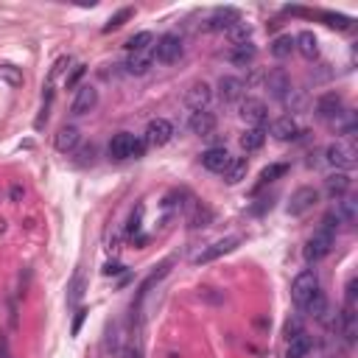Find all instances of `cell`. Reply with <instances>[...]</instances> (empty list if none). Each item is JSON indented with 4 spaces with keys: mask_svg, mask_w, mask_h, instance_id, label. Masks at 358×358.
Listing matches in <instances>:
<instances>
[{
    "mask_svg": "<svg viewBox=\"0 0 358 358\" xmlns=\"http://www.w3.org/2000/svg\"><path fill=\"white\" fill-rule=\"evenodd\" d=\"M224 34H227V39H229V45H232V48H235V45H243V42H252V31H249V25H246L243 20L232 22Z\"/></svg>",
    "mask_w": 358,
    "mask_h": 358,
    "instance_id": "26",
    "label": "cell"
},
{
    "mask_svg": "<svg viewBox=\"0 0 358 358\" xmlns=\"http://www.w3.org/2000/svg\"><path fill=\"white\" fill-rule=\"evenodd\" d=\"M78 157H81V162H84V165H87V162H92V157H95V145L81 148V151H78Z\"/></svg>",
    "mask_w": 358,
    "mask_h": 358,
    "instance_id": "40",
    "label": "cell"
},
{
    "mask_svg": "<svg viewBox=\"0 0 358 358\" xmlns=\"http://www.w3.org/2000/svg\"><path fill=\"white\" fill-rule=\"evenodd\" d=\"M255 56H257V48H255L252 42L235 45V48H229V53H227V59H229L232 64H238V67H249V64L255 62Z\"/></svg>",
    "mask_w": 358,
    "mask_h": 358,
    "instance_id": "24",
    "label": "cell"
},
{
    "mask_svg": "<svg viewBox=\"0 0 358 358\" xmlns=\"http://www.w3.org/2000/svg\"><path fill=\"white\" fill-rule=\"evenodd\" d=\"M126 48H129V53H143V50H151V48H154V34H151V31H140V34L129 36Z\"/></svg>",
    "mask_w": 358,
    "mask_h": 358,
    "instance_id": "28",
    "label": "cell"
},
{
    "mask_svg": "<svg viewBox=\"0 0 358 358\" xmlns=\"http://www.w3.org/2000/svg\"><path fill=\"white\" fill-rule=\"evenodd\" d=\"M310 347H313L310 336H308L305 330H299L296 336H291V338H288V347H285V358H308Z\"/></svg>",
    "mask_w": 358,
    "mask_h": 358,
    "instance_id": "22",
    "label": "cell"
},
{
    "mask_svg": "<svg viewBox=\"0 0 358 358\" xmlns=\"http://www.w3.org/2000/svg\"><path fill=\"white\" fill-rule=\"evenodd\" d=\"M316 201H319V190L316 187H299L288 199V215H305L308 210L316 207Z\"/></svg>",
    "mask_w": 358,
    "mask_h": 358,
    "instance_id": "7",
    "label": "cell"
},
{
    "mask_svg": "<svg viewBox=\"0 0 358 358\" xmlns=\"http://www.w3.org/2000/svg\"><path fill=\"white\" fill-rule=\"evenodd\" d=\"M182 53H185V45H182V36L179 34H162L154 42V48H151V56L159 64H173V62L182 59Z\"/></svg>",
    "mask_w": 358,
    "mask_h": 358,
    "instance_id": "3",
    "label": "cell"
},
{
    "mask_svg": "<svg viewBox=\"0 0 358 358\" xmlns=\"http://www.w3.org/2000/svg\"><path fill=\"white\" fill-rule=\"evenodd\" d=\"M246 159L243 157H232L229 159V165H227V171H224V179H227V185H238L243 176H246Z\"/></svg>",
    "mask_w": 358,
    "mask_h": 358,
    "instance_id": "27",
    "label": "cell"
},
{
    "mask_svg": "<svg viewBox=\"0 0 358 358\" xmlns=\"http://www.w3.org/2000/svg\"><path fill=\"white\" fill-rule=\"evenodd\" d=\"M333 243H336V235H333L330 229L319 227V229H316V232L308 238V243H305L302 255H305V260H308V263H319L322 257H327V255H330Z\"/></svg>",
    "mask_w": 358,
    "mask_h": 358,
    "instance_id": "5",
    "label": "cell"
},
{
    "mask_svg": "<svg viewBox=\"0 0 358 358\" xmlns=\"http://www.w3.org/2000/svg\"><path fill=\"white\" fill-rule=\"evenodd\" d=\"M316 291H319V277H316L313 271H302V274H296L294 282H291V299H294V305L302 308V310H305V305L310 302V296H313Z\"/></svg>",
    "mask_w": 358,
    "mask_h": 358,
    "instance_id": "6",
    "label": "cell"
},
{
    "mask_svg": "<svg viewBox=\"0 0 358 358\" xmlns=\"http://www.w3.org/2000/svg\"><path fill=\"white\" fill-rule=\"evenodd\" d=\"M210 98H213V92H210V87L204 84V81H196L190 90H187V95H185V103L193 109V112H201V109H207V103H210Z\"/></svg>",
    "mask_w": 358,
    "mask_h": 358,
    "instance_id": "16",
    "label": "cell"
},
{
    "mask_svg": "<svg viewBox=\"0 0 358 358\" xmlns=\"http://www.w3.org/2000/svg\"><path fill=\"white\" fill-rule=\"evenodd\" d=\"M84 316H87V310H78V313H76V319H73V336H78V330H81V322H84Z\"/></svg>",
    "mask_w": 358,
    "mask_h": 358,
    "instance_id": "42",
    "label": "cell"
},
{
    "mask_svg": "<svg viewBox=\"0 0 358 358\" xmlns=\"http://www.w3.org/2000/svg\"><path fill=\"white\" fill-rule=\"evenodd\" d=\"M324 190H327V196H330L333 201L341 199V196H347V190H350V173H344V171L330 173V176L324 179Z\"/></svg>",
    "mask_w": 358,
    "mask_h": 358,
    "instance_id": "21",
    "label": "cell"
},
{
    "mask_svg": "<svg viewBox=\"0 0 358 358\" xmlns=\"http://www.w3.org/2000/svg\"><path fill=\"white\" fill-rule=\"evenodd\" d=\"M81 76H84V64H78V67H76V70H73V73H70V76L64 78V87H76Z\"/></svg>",
    "mask_w": 358,
    "mask_h": 358,
    "instance_id": "37",
    "label": "cell"
},
{
    "mask_svg": "<svg viewBox=\"0 0 358 358\" xmlns=\"http://www.w3.org/2000/svg\"><path fill=\"white\" fill-rule=\"evenodd\" d=\"M171 137H173V126H171V120H165V117H154V120H148V126H145V137H143V143H145V145H165Z\"/></svg>",
    "mask_w": 358,
    "mask_h": 358,
    "instance_id": "10",
    "label": "cell"
},
{
    "mask_svg": "<svg viewBox=\"0 0 358 358\" xmlns=\"http://www.w3.org/2000/svg\"><path fill=\"white\" fill-rule=\"evenodd\" d=\"M305 313H310V316H316V319H324V313H327V299H324L322 291H316V294L310 296V302L305 305Z\"/></svg>",
    "mask_w": 358,
    "mask_h": 358,
    "instance_id": "32",
    "label": "cell"
},
{
    "mask_svg": "<svg viewBox=\"0 0 358 358\" xmlns=\"http://www.w3.org/2000/svg\"><path fill=\"white\" fill-rule=\"evenodd\" d=\"M126 73H131V76H145L151 67H154V56H151V50H143V53H129V59H126Z\"/></svg>",
    "mask_w": 358,
    "mask_h": 358,
    "instance_id": "20",
    "label": "cell"
},
{
    "mask_svg": "<svg viewBox=\"0 0 358 358\" xmlns=\"http://www.w3.org/2000/svg\"><path fill=\"white\" fill-rule=\"evenodd\" d=\"M241 17H238V11L235 8H229V6H224V8H213V14L207 17V22H204V28L207 31H227L232 22H238Z\"/></svg>",
    "mask_w": 358,
    "mask_h": 358,
    "instance_id": "13",
    "label": "cell"
},
{
    "mask_svg": "<svg viewBox=\"0 0 358 358\" xmlns=\"http://www.w3.org/2000/svg\"><path fill=\"white\" fill-rule=\"evenodd\" d=\"M229 154H227V148H207L204 154H201V165L207 168V171H213V173H224L227 171V165H229Z\"/></svg>",
    "mask_w": 358,
    "mask_h": 358,
    "instance_id": "19",
    "label": "cell"
},
{
    "mask_svg": "<svg viewBox=\"0 0 358 358\" xmlns=\"http://www.w3.org/2000/svg\"><path fill=\"white\" fill-rule=\"evenodd\" d=\"M285 171H288L285 162H271L268 168L260 171V182H257V187H263V185H268V182H274V179H280V176H285Z\"/></svg>",
    "mask_w": 358,
    "mask_h": 358,
    "instance_id": "30",
    "label": "cell"
},
{
    "mask_svg": "<svg viewBox=\"0 0 358 358\" xmlns=\"http://www.w3.org/2000/svg\"><path fill=\"white\" fill-rule=\"evenodd\" d=\"M266 143V129H246L241 134V148L243 151H257Z\"/></svg>",
    "mask_w": 358,
    "mask_h": 358,
    "instance_id": "29",
    "label": "cell"
},
{
    "mask_svg": "<svg viewBox=\"0 0 358 358\" xmlns=\"http://www.w3.org/2000/svg\"><path fill=\"white\" fill-rule=\"evenodd\" d=\"M131 14H134L131 8H120V11H117V14H115V17H112L106 25H103V31H115V28H120V25H123V22H126Z\"/></svg>",
    "mask_w": 358,
    "mask_h": 358,
    "instance_id": "35",
    "label": "cell"
},
{
    "mask_svg": "<svg viewBox=\"0 0 358 358\" xmlns=\"http://www.w3.org/2000/svg\"><path fill=\"white\" fill-rule=\"evenodd\" d=\"M341 112H344V98H341L338 92H324V95H319V101H316V117H319V120L333 123Z\"/></svg>",
    "mask_w": 358,
    "mask_h": 358,
    "instance_id": "8",
    "label": "cell"
},
{
    "mask_svg": "<svg viewBox=\"0 0 358 358\" xmlns=\"http://www.w3.org/2000/svg\"><path fill=\"white\" fill-rule=\"evenodd\" d=\"M190 131L199 134V137H210L215 131V115L210 109H201V112H193L190 115Z\"/></svg>",
    "mask_w": 358,
    "mask_h": 358,
    "instance_id": "18",
    "label": "cell"
},
{
    "mask_svg": "<svg viewBox=\"0 0 358 358\" xmlns=\"http://www.w3.org/2000/svg\"><path fill=\"white\" fill-rule=\"evenodd\" d=\"M291 50H294V36H291V34H282V36H277V39L271 42V53H274L277 59L291 56Z\"/></svg>",
    "mask_w": 358,
    "mask_h": 358,
    "instance_id": "31",
    "label": "cell"
},
{
    "mask_svg": "<svg viewBox=\"0 0 358 358\" xmlns=\"http://www.w3.org/2000/svg\"><path fill=\"white\" fill-rule=\"evenodd\" d=\"M241 243V238L238 235H229V238H221V241H215V243H210L207 249H201L196 257H193V263H210V260H215V257H221V255H227V252H232L235 246Z\"/></svg>",
    "mask_w": 358,
    "mask_h": 358,
    "instance_id": "11",
    "label": "cell"
},
{
    "mask_svg": "<svg viewBox=\"0 0 358 358\" xmlns=\"http://www.w3.org/2000/svg\"><path fill=\"white\" fill-rule=\"evenodd\" d=\"M324 159H327L333 168H338V171L347 173V171L355 168V162H358V151H355V145H352L350 140H336V143L327 145Z\"/></svg>",
    "mask_w": 358,
    "mask_h": 358,
    "instance_id": "4",
    "label": "cell"
},
{
    "mask_svg": "<svg viewBox=\"0 0 358 358\" xmlns=\"http://www.w3.org/2000/svg\"><path fill=\"white\" fill-rule=\"evenodd\" d=\"M243 90H246V84H243L241 78H235V76H224V78L218 81V98H221L224 103L241 101V98H243Z\"/></svg>",
    "mask_w": 358,
    "mask_h": 358,
    "instance_id": "14",
    "label": "cell"
},
{
    "mask_svg": "<svg viewBox=\"0 0 358 358\" xmlns=\"http://www.w3.org/2000/svg\"><path fill=\"white\" fill-rule=\"evenodd\" d=\"M271 134H274L277 140H294V137L299 134V126H296V120H294L291 115H282V117L271 120Z\"/></svg>",
    "mask_w": 358,
    "mask_h": 358,
    "instance_id": "25",
    "label": "cell"
},
{
    "mask_svg": "<svg viewBox=\"0 0 358 358\" xmlns=\"http://www.w3.org/2000/svg\"><path fill=\"white\" fill-rule=\"evenodd\" d=\"M143 151H145V143L140 137H134L131 131H117L109 140V157L112 159H137V157H143Z\"/></svg>",
    "mask_w": 358,
    "mask_h": 358,
    "instance_id": "1",
    "label": "cell"
},
{
    "mask_svg": "<svg viewBox=\"0 0 358 358\" xmlns=\"http://www.w3.org/2000/svg\"><path fill=\"white\" fill-rule=\"evenodd\" d=\"M241 117L249 123V129H263L268 123V109L263 101L249 98V101H241Z\"/></svg>",
    "mask_w": 358,
    "mask_h": 358,
    "instance_id": "9",
    "label": "cell"
},
{
    "mask_svg": "<svg viewBox=\"0 0 358 358\" xmlns=\"http://www.w3.org/2000/svg\"><path fill=\"white\" fill-rule=\"evenodd\" d=\"M210 210L207 207H201V204H193V213L187 215V221H190V227H207L210 224Z\"/></svg>",
    "mask_w": 358,
    "mask_h": 358,
    "instance_id": "33",
    "label": "cell"
},
{
    "mask_svg": "<svg viewBox=\"0 0 358 358\" xmlns=\"http://www.w3.org/2000/svg\"><path fill=\"white\" fill-rule=\"evenodd\" d=\"M322 20H324V25H330V28H338V31H344V28H350V20L347 17H341V14H319Z\"/></svg>",
    "mask_w": 358,
    "mask_h": 358,
    "instance_id": "34",
    "label": "cell"
},
{
    "mask_svg": "<svg viewBox=\"0 0 358 358\" xmlns=\"http://www.w3.org/2000/svg\"><path fill=\"white\" fill-rule=\"evenodd\" d=\"M294 48L305 56V59H316L319 56V39L313 36V31H299L294 36Z\"/></svg>",
    "mask_w": 358,
    "mask_h": 358,
    "instance_id": "23",
    "label": "cell"
},
{
    "mask_svg": "<svg viewBox=\"0 0 358 358\" xmlns=\"http://www.w3.org/2000/svg\"><path fill=\"white\" fill-rule=\"evenodd\" d=\"M137 227H140V210H137V213H131V218H129V235H134V232H137Z\"/></svg>",
    "mask_w": 358,
    "mask_h": 358,
    "instance_id": "41",
    "label": "cell"
},
{
    "mask_svg": "<svg viewBox=\"0 0 358 358\" xmlns=\"http://www.w3.org/2000/svg\"><path fill=\"white\" fill-rule=\"evenodd\" d=\"M0 76H6L11 84H20V76H17V70H14L11 64H3V67H0Z\"/></svg>",
    "mask_w": 358,
    "mask_h": 358,
    "instance_id": "38",
    "label": "cell"
},
{
    "mask_svg": "<svg viewBox=\"0 0 358 358\" xmlns=\"http://www.w3.org/2000/svg\"><path fill=\"white\" fill-rule=\"evenodd\" d=\"M266 90H268V95L271 98H285L288 95V90H291V78H288V73L285 70H271L268 76H266Z\"/></svg>",
    "mask_w": 358,
    "mask_h": 358,
    "instance_id": "15",
    "label": "cell"
},
{
    "mask_svg": "<svg viewBox=\"0 0 358 358\" xmlns=\"http://www.w3.org/2000/svg\"><path fill=\"white\" fill-rule=\"evenodd\" d=\"M78 143H81V131L76 126H62L59 134H56V140H53L56 151H62V154H73L78 148Z\"/></svg>",
    "mask_w": 358,
    "mask_h": 358,
    "instance_id": "17",
    "label": "cell"
},
{
    "mask_svg": "<svg viewBox=\"0 0 358 358\" xmlns=\"http://www.w3.org/2000/svg\"><path fill=\"white\" fill-rule=\"evenodd\" d=\"M81 288H84V277L81 274H76V280H73V285H70V302H78L81 299Z\"/></svg>",
    "mask_w": 358,
    "mask_h": 358,
    "instance_id": "36",
    "label": "cell"
},
{
    "mask_svg": "<svg viewBox=\"0 0 358 358\" xmlns=\"http://www.w3.org/2000/svg\"><path fill=\"white\" fill-rule=\"evenodd\" d=\"M0 358H14L11 355V347H8V336L0 333Z\"/></svg>",
    "mask_w": 358,
    "mask_h": 358,
    "instance_id": "39",
    "label": "cell"
},
{
    "mask_svg": "<svg viewBox=\"0 0 358 358\" xmlns=\"http://www.w3.org/2000/svg\"><path fill=\"white\" fill-rule=\"evenodd\" d=\"M95 103H98V90L90 87V84H81V87L76 90V98H73V103H70V112H73V115H87V112L95 109Z\"/></svg>",
    "mask_w": 358,
    "mask_h": 358,
    "instance_id": "12",
    "label": "cell"
},
{
    "mask_svg": "<svg viewBox=\"0 0 358 358\" xmlns=\"http://www.w3.org/2000/svg\"><path fill=\"white\" fill-rule=\"evenodd\" d=\"M338 327H341V336L347 344L355 341L358 336V308H355V280L347 282V299H344V308H341V316H338Z\"/></svg>",
    "mask_w": 358,
    "mask_h": 358,
    "instance_id": "2",
    "label": "cell"
}]
</instances>
